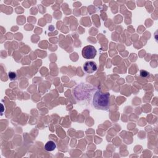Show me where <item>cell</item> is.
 <instances>
[{
    "instance_id": "cell-2",
    "label": "cell",
    "mask_w": 158,
    "mask_h": 158,
    "mask_svg": "<svg viewBox=\"0 0 158 158\" xmlns=\"http://www.w3.org/2000/svg\"><path fill=\"white\" fill-rule=\"evenodd\" d=\"M96 48L91 45H88L85 46L82 51V56L87 59H91L95 57L96 55Z\"/></svg>"
},
{
    "instance_id": "cell-6",
    "label": "cell",
    "mask_w": 158,
    "mask_h": 158,
    "mask_svg": "<svg viewBox=\"0 0 158 158\" xmlns=\"http://www.w3.org/2000/svg\"><path fill=\"white\" fill-rule=\"evenodd\" d=\"M140 75L142 77H147L148 75H149V73L145 70H142L140 71Z\"/></svg>"
},
{
    "instance_id": "cell-4",
    "label": "cell",
    "mask_w": 158,
    "mask_h": 158,
    "mask_svg": "<svg viewBox=\"0 0 158 158\" xmlns=\"http://www.w3.org/2000/svg\"><path fill=\"white\" fill-rule=\"evenodd\" d=\"M56 148V145L53 141H49L45 145V149L47 151H53Z\"/></svg>"
},
{
    "instance_id": "cell-5",
    "label": "cell",
    "mask_w": 158,
    "mask_h": 158,
    "mask_svg": "<svg viewBox=\"0 0 158 158\" xmlns=\"http://www.w3.org/2000/svg\"><path fill=\"white\" fill-rule=\"evenodd\" d=\"M8 76H9V79L11 81L15 80V79L17 78V74H16V73H15L14 72H10L8 74Z\"/></svg>"
},
{
    "instance_id": "cell-3",
    "label": "cell",
    "mask_w": 158,
    "mask_h": 158,
    "mask_svg": "<svg viewBox=\"0 0 158 158\" xmlns=\"http://www.w3.org/2000/svg\"><path fill=\"white\" fill-rule=\"evenodd\" d=\"M84 70L88 74H92L97 70V65L93 61H88L84 65Z\"/></svg>"
},
{
    "instance_id": "cell-1",
    "label": "cell",
    "mask_w": 158,
    "mask_h": 158,
    "mask_svg": "<svg viewBox=\"0 0 158 158\" xmlns=\"http://www.w3.org/2000/svg\"><path fill=\"white\" fill-rule=\"evenodd\" d=\"M110 94L98 90L93 96V105L97 109L108 110L109 106Z\"/></svg>"
}]
</instances>
